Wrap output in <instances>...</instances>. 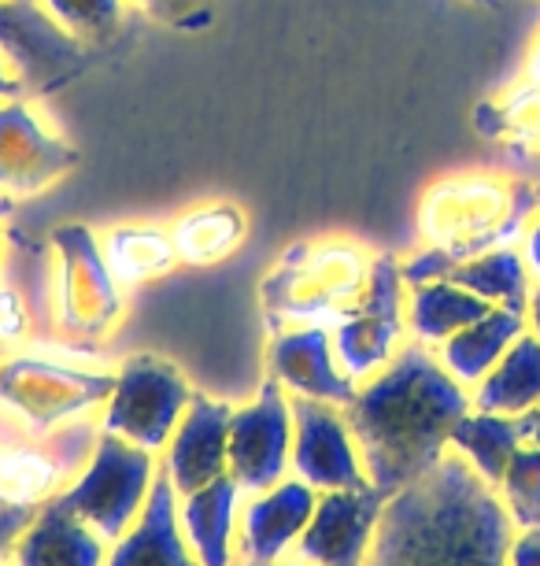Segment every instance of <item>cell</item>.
Segmentation results:
<instances>
[{"label":"cell","mask_w":540,"mask_h":566,"mask_svg":"<svg viewBox=\"0 0 540 566\" xmlns=\"http://www.w3.org/2000/svg\"><path fill=\"white\" fill-rule=\"evenodd\" d=\"M0 566H8V563H0Z\"/></svg>","instance_id":"45"},{"label":"cell","mask_w":540,"mask_h":566,"mask_svg":"<svg viewBox=\"0 0 540 566\" xmlns=\"http://www.w3.org/2000/svg\"><path fill=\"white\" fill-rule=\"evenodd\" d=\"M474 4H481V8H496L500 0H474Z\"/></svg>","instance_id":"42"},{"label":"cell","mask_w":540,"mask_h":566,"mask_svg":"<svg viewBox=\"0 0 540 566\" xmlns=\"http://www.w3.org/2000/svg\"><path fill=\"white\" fill-rule=\"evenodd\" d=\"M293 400V478L311 485L315 493L370 485L363 455H359L352 422L341 403Z\"/></svg>","instance_id":"13"},{"label":"cell","mask_w":540,"mask_h":566,"mask_svg":"<svg viewBox=\"0 0 540 566\" xmlns=\"http://www.w3.org/2000/svg\"><path fill=\"white\" fill-rule=\"evenodd\" d=\"M230 408L226 400L193 392L174 437L160 452V470L178 496L197 493L230 474Z\"/></svg>","instance_id":"16"},{"label":"cell","mask_w":540,"mask_h":566,"mask_svg":"<svg viewBox=\"0 0 540 566\" xmlns=\"http://www.w3.org/2000/svg\"><path fill=\"white\" fill-rule=\"evenodd\" d=\"M156 478H160V455L100 430L89 463L63 489L60 500L112 544L145 511Z\"/></svg>","instance_id":"8"},{"label":"cell","mask_w":540,"mask_h":566,"mask_svg":"<svg viewBox=\"0 0 540 566\" xmlns=\"http://www.w3.org/2000/svg\"><path fill=\"white\" fill-rule=\"evenodd\" d=\"M23 340H56V252L15 230L0 252V345Z\"/></svg>","instance_id":"11"},{"label":"cell","mask_w":540,"mask_h":566,"mask_svg":"<svg viewBox=\"0 0 540 566\" xmlns=\"http://www.w3.org/2000/svg\"><path fill=\"white\" fill-rule=\"evenodd\" d=\"M78 164V153L45 134L27 104L0 108V193L4 197H38L52 181H60Z\"/></svg>","instance_id":"18"},{"label":"cell","mask_w":540,"mask_h":566,"mask_svg":"<svg viewBox=\"0 0 540 566\" xmlns=\"http://www.w3.org/2000/svg\"><path fill=\"white\" fill-rule=\"evenodd\" d=\"M522 430H526V441L540 444V408H537V411H529V415H522Z\"/></svg>","instance_id":"38"},{"label":"cell","mask_w":540,"mask_h":566,"mask_svg":"<svg viewBox=\"0 0 540 566\" xmlns=\"http://www.w3.org/2000/svg\"><path fill=\"white\" fill-rule=\"evenodd\" d=\"M511 566H540V526L537 530H518Z\"/></svg>","instance_id":"34"},{"label":"cell","mask_w":540,"mask_h":566,"mask_svg":"<svg viewBox=\"0 0 540 566\" xmlns=\"http://www.w3.org/2000/svg\"><path fill=\"white\" fill-rule=\"evenodd\" d=\"M8 356V345H0V359H4Z\"/></svg>","instance_id":"43"},{"label":"cell","mask_w":540,"mask_h":566,"mask_svg":"<svg viewBox=\"0 0 540 566\" xmlns=\"http://www.w3.org/2000/svg\"><path fill=\"white\" fill-rule=\"evenodd\" d=\"M189 403H193V386L174 363L160 356H130L115 370L112 397L104 400L97 419L104 433L160 455Z\"/></svg>","instance_id":"9"},{"label":"cell","mask_w":540,"mask_h":566,"mask_svg":"<svg viewBox=\"0 0 540 566\" xmlns=\"http://www.w3.org/2000/svg\"><path fill=\"white\" fill-rule=\"evenodd\" d=\"M522 260L529 266V277H533V285H540V211L533 219H529V227L522 233Z\"/></svg>","instance_id":"35"},{"label":"cell","mask_w":540,"mask_h":566,"mask_svg":"<svg viewBox=\"0 0 540 566\" xmlns=\"http://www.w3.org/2000/svg\"><path fill=\"white\" fill-rule=\"evenodd\" d=\"M526 329L529 334L540 337V285H533V293H529V307H526Z\"/></svg>","instance_id":"36"},{"label":"cell","mask_w":540,"mask_h":566,"mask_svg":"<svg viewBox=\"0 0 540 566\" xmlns=\"http://www.w3.org/2000/svg\"><path fill=\"white\" fill-rule=\"evenodd\" d=\"M0 216H12V197L0 193Z\"/></svg>","instance_id":"41"},{"label":"cell","mask_w":540,"mask_h":566,"mask_svg":"<svg viewBox=\"0 0 540 566\" xmlns=\"http://www.w3.org/2000/svg\"><path fill=\"white\" fill-rule=\"evenodd\" d=\"M470 403L493 415H522L540 408V337L526 334L507 348V356L470 389Z\"/></svg>","instance_id":"26"},{"label":"cell","mask_w":540,"mask_h":566,"mask_svg":"<svg viewBox=\"0 0 540 566\" xmlns=\"http://www.w3.org/2000/svg\"><path fill=\"white\" fill-rule=\"evenodd\" d=\"M496 493H500L507 515L515 518L518 530L540 526V444L526 441L518 448L504 470L500 485H496Z\"/></svg>","instance_id":"31"},{"label":"cell","mask_w":540,"mask_h":566,"mask_svg":"<svg viewBox=\"0 0 540 566\" xmlns=\"http://www.w3.org/2000/svg\"><path fill=\"white\" fill-rule=\"evenodd\" d=\"M45 12L74 41H112L123 19V0H45Z\"/></svg>","instance_id":"32"},{"label":"cell","mask_w":540,"mask_h":566,"mask_svg":"<svg viewBox=\"0 0 540 566\" xmlns=\"http://www.w3.org/2000/svg\"><path fill=\"white\" fill-rule=\"evenodd\" d=\"M100 249L119 285L152 282L171 271L178 260L174 238L160 227H119L100 241Z\"/></svg>","instance_id":"30"},{"label":"cell","mask_w":540,"mask_h":566,"mask_svg":"<svg viewBox=\"0 0 540 566\" xmlns=\"http://www.w3.org/2000/svg\"><path fill=\"white\" fill-rule=\"evenodd\" d=\"M381 504H385V493L374 485L319 493L293 555L315 566H367Z\"/></svg>","instance_id":"15"},{"label":"cell","mask_w":540,"mask_h":566,"mask_svg":"<svg viewBox=\"0 0 540 566\" xmlns=\"http://www.w3.org/2000/svg\"><path fill=\"white\" fill-rule=\"evenodd\" d=\"M245 230H248V219L241 208L208 205L178 219L171 238H174L178 260H186L193 266H211V263L226 260V255L245 241Z\"/></svg>","instance_id":"29"},{"label":"cell","mask_w":540,"mask_h":566,"mask_svg":"<svg viewBox=\"0 0 540 566\" xmlns=\"http://www.w3.org/2000/svg\"><path fill=\"white\" fill-rule=\"evenodd\" d=\"M515 537L496 485L448 448L385 496L367 566H511Z\"/></svg>","instance_id":"1"},{"label":"cell","mask_w":540,"mask_h":566,"mask_svg":"<svg viewBox=\"0 0 540 566\" xmlns=\"http://www.w3.org/2000/svg\"><path fill=\"white\" fill-rule=\"evenodd\" d=\"M374 260L363 244L315 241L293 244L260 285V304L271 326H337L363 296Z\"/></svg>","instance_id":"4"},{"label":"cell","mask_w":540,"mask_h":566,"mask_svg":"<svg viewBox=\"0 0 540 566\" xmlns=\"http://www.w3.org/2000/svg\"><path fill=\"white\" fill-rule=\"evenodd\" d=\"M104 566H200L178 522V493L163 470L134 526L112 541Z\"/></svg>","instance_id":"20"},{"label":"cell","mask_w":540,"mask_h":566,"mask_svg":"<svg viewBox=\"0 0 540 566\" xmlns=\"http://www.w3.org/2000/svg\"><path fill=\"white\" fill-rule=\"evenodd\" d=\"M100 441V419L67 422L52 433H27L0 419V504L41 511L63 496Z\"/></svg>","instance_id":"6"},{"label":"cell","mask_w":540,"mask_h":566,"mask_svg":"<svg viewBox=\"0 0 540 566\" xmlns=\"http://www.w3.org/2000/svg\"><path fill=\"white\" fill-rule=\"evenodd\" d=\"M493 304L481 301L478 293L455 285L452 277H433V282L411 285L407 293V334L419 345L437 348L452 334L478 323L481 315H489Z\"/></svg>","instance_id":"25"},{"label":"cell","mask_w":540,"mask_h":566,"mask_svg":"<svg viewBox=\"0 0 540 566\" xmlns=\"http://www.w3.org/2000/svg\"><path fill=\"white\" fill-rule=\"evenodd\" d=\"M526 444V430L522 419H511V415H493V411H478L470 408L459 419V426L452 430V452L463 455L467 463L478 470L489 485H500L507 463L515 459L518 448Z\"/></svg>","instance_id":"27"},{"label":"cell","mask_w":540,"mask_h":566,"mask_svg":"<svg viewBox=\"0 0 540 566\" xmlns=\"http://www.w3.org/2000/svg\"><path fill=\"white\" fill-rule=\"evenodd\" d=\"M241 504L245 493L230 474L197 493L178 496V522L200 566H234Z\"/></svg>","instance_id":"22"},{"label":"cell","mask_w":540,"mask_h":566,"mask_svg":"<svg viewBox=\"0 0 540 566\" xmlns=\"http://www.w3.org/2000/svg\"><path fill=\"white\" fill-rule=\"evenodd\" d=\"M474 123L481 137L500 142L518 159V178L540 186V82L526 78L504 97L485 101Z\"/></svg>","instance_id":"23"},{"label":"cell","mask_w":540,"mask_h":566,"mask_svg":"<svg viewBox=\"0 0 540 566\" xmlns=\"http://www.w3.org/2000/svg\"><path fill=\"white\" fill-rule=\"evenodd\" d=\"M537 211L540 186L529 178L459 175L437 181L419 208V233L426 249L400 266L407 290L444 277L455 263L515 244Z\"/></svg>","instance_id":"3"},{"label":"cell","mask_w":540,"mask_h":566,"mask_svg":"<svg viewBox=\"0 0 540 566\" xmlns=\"http://www.w3.org/2000/svg\"><path fill=\"white\" fill-rule=\"evenodd\" d=\"M141 8L156 23L186 30V34H200L215 23V0H141Z\"/></svg>","instance_id":"33"},{"label":"cell","mask_w":540,"mask_h":566,"mask_svg":"<svg viewBox=\"0 0 540 566\" xmlns=\"http://www.w3.org/2000/svg\"><path fill=\"white\" fill-rule=\"evenodd\" d=\"M267 363H271V378L278 381L289 397L326 400V403L348 408L359 389L333 356L330 326L278 329L267 348Z\"/></svg>","instance_id":"19"},{"label":"cell","mask_w":540,"mask_h":566,"mask_svg":"<svg viewBox=\"0 0 540 566\" xmlns=\"http://www.w3.org/2000/svg\"><path fill=\"white\" fill-rule=\"evenodd\" d=\"M19 93H23V82H15L4 63H0V97H19Z\"/></svg>","instance_id":"37"},{"label":"cell","mask_w":540,"mask_h":566,"mask_svg":"<svg viewBox=\"0 0 540 566\" xmlns=\"http://www.w3.org/2000/svg\"><path fill=\"white\" fill-rule=\"evenodd\" d=\"M0 49L30 93H52L89 67L86 49L34 0H0Z\"/></svg>","instance_id":"14"},{"label":"cell","mask_w":540,"mask_h":566,"mask_svg":"<svg viewBox=\"0 0 540 566\" xmlns=\"http://www.w3.org/2000/svg\"><path fill=\"white\" fill-rule=\"evenodd\" d=\"M526 334V315L511 312V307H493L489 315H481L478 323H470L467 329L452 334L444 345L433 352L441 356V363L448 367V374L459 386L474 389L478 381L489 374L496 363L507 356V348Z\"/></svg>","instance_id":"24"},{"label":"cell","mask_w":540,"mask_h":566,"mask_svg":"<svg viewBox=\"0 0 540 566\" xmlns=\"http://www.w3.org/2000/svg\"><path fill=\"white\" fill-rule=\"evenodd\" d=\"M293 474V400L278 381L267 378L248 403L230 415V478L241 493L285 482Z\"/></svg>","instance_id":"12"},{"label":"cell","mask_w":540,"mask_h":566,"mask_svg":"<svg viewBox=\"0 0 540 566\" xmlns=\"http://www.w3.org/2000/svg\"><path fill=\"white\" fill-rule=\"evenodd\" d=\"M49 241L56 252V337L86 352L123 318V285L89 227L67 222Z\"/></svg>","instance_id":"7"},{"label":"cell","mask_w":540,"mask_h":566,"mask_svg":"<svg viewBox=\"0 0 540 566\" xmlns=\"http://www.w3.org/2000/svg\"><path fill=\"white\" fill-rule=\"evenodd\" d=\"M444 277H452L463 290L478 293L481 301H489L493 307H511V312H522V315L529 307V293H533V277H529V266L515 244L481 252L467 263H455Z\"/></svg>","instance_id":"28"},{"label":"cell","mask_w":540,"mask_h":566,"mask_svg":"<svg viewBox=\"0 0 540 566\" xmlns=\"http://www.w3.org/2000/svg\"><path fill=\"white\" fill-rule=\"evenodd\" d=\"M315 500H319V493L293 474L278 485L263 489V493L245 496L237 522L234 566H271L293 555L315 511Z\"/></svg>","instance_id":"17"},{"label":"cell","mask_w":540,"mask_h":566,"mask_svg":"<svg viewBox=\"0 0 540 566\" xmlns=\"http://www.w3.org/2000/svg\"><path fill=\"white\" fill-rule=\"evenodd\" d=\"M112 544L56 496L19 537L8 566H104Z\"/></svg>","instance_id":"21"},{"label":"cell","mask_w":540,"mask_h":566,"mask_svg":"<svg viewBox=\"0 0 540 566\" xmlns=\"http://www.w3.org/2000/svg\"><path fill=\"white\" fill-rule=\"evenodd\" d=\"M474 408L430 345L407 340L400 356L367 378L345 408L370 485L396 493L448 452L452 430Z\"/></svg>","instance_id":"2"},{"label":"cell","mask_w":540,"mask_h":566,"mask_svg":"<svg viewBox=\"0 0 540 566\" xmlns=\"http://www.w3.org/2000/svg\"><path fill=\"white\" fill-rule=\"evenodd\" d=\"M0 252H4V233H0Z\"/></svg>","instance_id":"44"},{"label":"cell","mask_w":540,"mask_h":566,"mask_svg":"<svg viewBox=\"0 0 540 566\" xmlns=\"http://www.w3.org/2000/svg\"><path fill=\"white\" fill-rule=\"evenodd\" d=\"M112 386V370L78 367L38 352H8L0 359V419L27 433H52L100 415Z\"/></svg>","instance_id":"5"},{"label":"cell","mask_w":540,"mask_h":566,"mask_svg":"<svg viewBox=\"0 0 540 566\" xmlns=\"http://www.w3.org/2000/svg\"><path fill=\"white\" fill-rule=\"evenodd\" d=\"M271 566H315V563H304V559H296V555H285V559L271 563Z\"/></svg>","instance_id":"40"},{"label":"cell","mask_w":540,"mask_h":566,"mask_svg":"<svg viewBox=\"0 0 540 566\" xmlns=\"http://www.w3.org/2000/svg\"><path fill=\"white\" fill-rule=\"evenodd\" d=\"M526 78L540 82V34L533 41V49H529V60H526Z\"/></svg>","instance_id":"39"},{"label":"cell","mask_w":540,"mask_h":566,"mask_svg":"<svg viewBox=\"0 0 540 566\" xmlns=\"http://www.w3.org/2000/svg\"><path fill=\"white\" fill-rule=\"evenodd\" d=\"M404 274L393 255H378L363 296L333 326V356L356 386L385 370L407 345V301Z\"/></svg>","instance_id":"10"}]
</instances>
